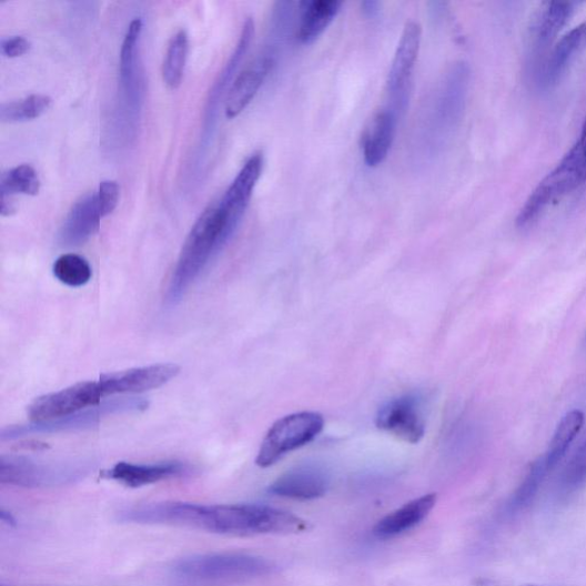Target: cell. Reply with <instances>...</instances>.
I'll use <instances>...</instances> for the list:
<instances>
[{
	"label": "cell",
	"instance_id": "1",
	"mask_svg": "<svg viewBox=\"0 0 586 586\" xmlns=\"http://www.w3.org/2000/svg\"><path fill=\"white\" fill-rule=\"evenodd\" d=\"M119 521L166 525L231 536L299 535L312 525L292 513L265 505H203L163 502L122 511Z\"/></svg>",
	"mask_w": 586,
	"mask_h": 586
},
{
	"label": "cell",
	"instance_id": "2",
	"mask_svg": "<svg viewBox=\"0 0 586 586\" xmlns=\"http://www.w3.org/2000/svg\"><path fill=\"white\" fill-rule=\"evenodd\" d=\"M234 233L218 204L208 208L191 230L181 249L168 290L166 301L175 305L200 276L213 254L222 249Z\"/></svg>",
	"mask_w": 586,
	"mask_h": 586
},
{
	"label": "cell",
	"instance_id": "3",
	"mask_svg": "<svg viewBox=\"0 0 586 586\" xmlns=\"http://www.w3.org/2000/svg\"><path fill=\"white\" fill-rule=\"evenodd\" d=\"M275 570L272 562L261 557L212 554L178 560L171 574L183 586H229L269 576Z\"/></svg>",
	"mask_w": 586,
	"mask_h": 586
},
{
	"label": "cell",
	"instance_id": "4",
	"mask_svg": "<svg viewBox=\"0 0 586 586\" xmlns=\"http://www.w3.org/2000/svg\"><path fill=\"white\" fill-rule=\"evenodd\" d=\"M469 70L466 63H456L434 93L425 115L424 139L435 152L447 142L457 129L466 103Z\"/></svg>",
	"mask_w": 586,
	"mask_h": 586
},
{
	"label": "cell",
	"instance_id": "5",
	"mask_svg": "<svg viewBox=\"0 0 586 586\" xmlns=\"http://www.w3.org/2000/svg\"><path fill=\"white\" fill-rule=\"evenodd\" d=\"M584 183H586V159L574 144L529 195L517 216V226L519 229L532 226L549 206L577 191Z\"/></svg>",
	"mask_w": 586,
	"mask_h": 586
},
{
	"label": "cell",
	"instance_id": "6",
	"mask_svg": "<svg viewBox=\"0 0 586 586\" xmlns=\"http://www.w3.org/2000/svg\"><path fill=\"white\" fill-rule=\"evenodd\" d=\"M324 417L315 412L291 414L276 421L266 433L255 464L267 468L285 455L310 443L323 431Z\"/></svg>",
	"mask_w": 586,
	"mask_h": 586
},
{
	"label": "cell",
	"instance_id": "7",
	"mask_svg": "<svg viewBox=\"0 0 586 586\" xmlns=\"http://www.w3.org/2000/svg\"><path fill=\"white\" fill-rule=\"evenodd\" d=\"M88 472L85 465L49 463L22 456L0 458V483L27 488L57 487L75 483Z\"/></svg>",
	"mask_w": 586,
	"mask_h": 586
},
{
	"label": "cell",
	"instance_id": "8",
	"mask_svg": "<svg viewBox=\"0 0 586 586\" xmlns=\"http://www.w3.org/2000/svg\"><path fill=\"white\" fill-rule=\"evenodd\" d=\"M422 44V27L411 21L403 29L386 82L387 105L400 117L405 112Z\"/></svg>",
	"mask_w": 586,
	"mask_h": 586
},
{
	"label": "cell",
	"instance_id": "9",
	"mask_svg": "<svg viewBox=\"0 0 586 586\" xmlns=\"http://www.w3.org/2000/svg\"><path fill=\"white\" fill-rule=\"evenodd\" d=\"M102 397L99 382H81L36 398L29 407V417L33 423L65 418L101 405Z\"/></svg>",
	"mask_w": 586,
	"mask_h": 586
},
{
	"label": "cell",
	"instance_id": "10",
	"mask_svg": "<svg viewBox=\"0 0 586 586\" xmlns=\"http://www.w3.org/2000/svg\"><path fill=\"white\" fill-rule=\"evenodd\" d=\"M376 426L402 442L418 444L426 431L423 397L405 394L388 401L378 411Z\"/></svg>",
	"mask_w": 586,
	"mask_h": 586
},
{
	"label": "cell",
	"instance_id": "11",
	"mask_svg": "<svg viewBox=\"0 0 586 586\" xmlns=\"http://www.w3.org/2000/svg\"><path fill=\"white\" fill-rule=\"evenodd\" d=\"M146 407H149V402L141 398L114 400L101 403V405L93 407L90 411L81 412L65 418L6 428L2 431V440H12L34 433H53L65 430L84 428L98 424L100 420L105 416L124 412H140L144 411Z\"/></svg>",
	"mask_w": 586,
	"mask_h": 586
},
{
	"label": "cell",
	"instance_id": "12",
	"mask_svg": "<svg viewBox=\"0 0 586 586\" xmlns=\"http://www.w3.org/2000/svg\"><path fill=\"white\" fill-rule=\"evenodd\" d=\"M180 373L179 365L159 363L124 372L102 375L99 385L103 396L141 393L159 388Z\"/></svg>",
	"mask_w": 586,
	"mask_h": 586
},
{
	"label": "cell",
	"instance_id": "13",
	"mask_svg": "<svg viewBox=\"0 0 586 586\" xmlns=\"http://www.w3.org/2000/svg\"><path fill=\"white\" fill-rule=\"evenodd\" d=\"M263 166V154H253L243 165L225 195L218 203V208L225 215L228 225L233 233L236 231L256 183L261 179Z\"/></svg>",
	"mask_w": 586,
	"mask_h": 586
},
{
	"label": "cell",
	"instance_id": "14",
	"mask_svg": "<svg viewBox=\"0 0 586 586\" xmlns=\"http://www.w3.org/2000/svg\"><path fill=\"white\" fill-rule=\"evenodd\" d=\"M586 51V22L572 29L549 52L537 72L540 89L555 88L565 77L572 63Z\"/></svg>",
	"mask_w": 586,
	"mask_h": 586
},
{
	"label": "cell",
	"instance_id": "15",
	"mask_svg": "<svg viewBox=\"0 0 586 586\" xmlns=\"http://www.w3.org/2000/svg\"><path fill=\"white\" fill-rule=\"evenodd\" d=\"M275 63V52L271 50L254 59L252 63L239 73L226 100L225 112L228 119H235L243 112L262 89Z\"/></svg>",
	"mask_w": 586,
	"mask_h": 586
},
{
	"label": "cell",
	"instance_id": "16",
	"mask_svg": "<svg viewBox=\"0 0 586 586\" xmlns=\"http://www.w3.org/2000/svg\"><path fill=\"white\" fill-rule=\"evenodd\" d=\"M189 467L180 462L133 464L121 462L102 473V478L129 488H141L185 475Z\"/></svg>",
	"mask_w": 586,
	"mask_h": 586
},
{
	"label": "cell",
	"instance_id": "17",
	"mask_svg": "<svg viewBox=\"0 0 586 586\" xmlns=\"http://www.w3.org/2000/svg\"><path fill=\"white\" fill-rule=\"evenodd\" d=\"M327 474L317 466H300L280 476L269 488V493L296 501H312L325 495L329 488Z\"/></svg>",
	"mask_w": 586,
	"mask_h": 586
},
{
	"label": "cell",
	"instance_id": "18",
	"mask_svg": "<svg viewBox=\"0 0 586 586\" xmlns=\"http://www.w3.org/2000/svg\"><path fill=\"white\" fill-rule=\"evenodd\" d=\"M400 115L385 107L374 115L362 135V153L366 165L377 168L387 159L395 139Z\"/></svg>",
	"mask_w": 586,
	"mask_h": 586
},
{
	"label": "cell",
	"instance_id": "19",
	"mask_svg": "<svg viewBox=\"0 0 586 586\" xmlns=\"http://www.w3.org/2000/svg\"><path fill=\"white\" fill-rule=\"evenodd\" d=\"M101 210L97 193L89 194L72 205L59 233V243L65 247L80 246L100 229Z\"/></svg>",
	"mask_w": 586,
	"mask_h": 586
},
{
	"label": "cell",
	"instance_id": "20",
	"mask_svg": "<svg viewBox=\"0 0 586 586\" xmlns=\"http://www.w3.org/2000/svg\"><path fill=\"white\" fill-rule=\"evenodd\" d=\"M575 7L570 2H549L540 8L529 28V47L536 57L557 40L573 17Z\"/></svg>",
	"mask_w": 586,
	"mask_h": 586
},
{
	"label": "cell",
	"instance_id": "21",
	"mask_svg": "<svg viewBox=\"0 0 586 586\" xmlns=\"http://www.w3.org/2000/svg\"><path fill=\"white\" fill-rule=\"evenodd\" d=\"M436 501V494H427L408 502L380 521L373 529L374 536L391 539L416 528L430 516Z\"/></svg>",
	"mask_w": 586,
	"mask_h": 586
},
{
	"label": "cell",
	"instance_id": "22",
	"mask_svg": "<svg viewBox=\"0 0 586 586\" xmlns=\"http://www.w3.org/2000/svg\"><path fill=\"white\" fill-rule=\"evenodd\" d=\"M343 7L339 0H306L301 3V17L297 28V40L310 46L320 39L332 24Z\"/></svg>",
	"mask_w": 586,
	"mask_h": 586
},
{
	"label": "cell",
	"instance_id": "23",
	"mask_svg": "<svg viewBox=\"0 0 586 586\" xmlns=\"http://www.w3.org/2000/svg\"><path fill=\"white\" fill-rule=\"evenodd\" d=\"M585 423V416L580 411H572L566 414L558 424L552 443L542 456L547 469L552 472L566 456Z\"/></svg>",
	"mask_w": 586,
	"mask_h": 586
},
{
	"label": "cell",
	"instance_id": "24",
	"mask_svg": "<svg viewBox=\"0 0 586 586\" xmlns=\"http://www.w3.org/2000/svg\"><path fill=\"white\" fill-rule=\"evenodd\" d=\"M142 31V21L134 19L128 29L121 49L120 77L121 87L127 100L137 98V49Z\"/></svg>",
	"mask_w": 586,
	"mask_h": 586
},
{
	"label": "cell",
	"instance_id": "25",
	"mask_svg": "<svg viewBox=\"0 0 586 586\" xmlns=\"http://www.w3.org/2000/svg\"><path fill=\"white\" fill-rule=\"evenodd\" d=\"M190 41L185 30L178 31L171 39L163 62V80L175 90L180 87L189 58Z\"/></svg>",
	"mask_w": 586,
	"mask_h": 586
},
{
	"label": "cell",
	"instance_id": "26",
	"mask_svg": "<svg viewBox=\"0 0 586 586\" xmlns=\"http://www.w3.org/2000/svg\"><path fill=\"white\" fill-rule=\"evenodd\" d=\"M52 99L43 94H31L27 98L0 105V120L3 123H22L41 118L48 112Z\"/></svg>",
	"mask_w": 586,
	"mask_h": 586
},
{
	"label": "cell",
	"instance_id": "27",
	"mask_svg": "<svg viewBox=\"0 0 586 586\" xmlns=\"http://www.w3.org/2000/svg\"><path fill=\"white\" fill-rule=\"evenodd\" d=\"M41 180L37 171L28 164L19 165L3 174L0 193L13 198L16 194L34 196L40 193Z\"/></svg>",
	"mask_w": 586,
	"mask_h": 586
},
{
	"label": "cell",
	"instance_id": "28",
	"mask_svg": "<svg viewBox=\"0 0 586 586\" xmlns=\"http://www.w3.org/2000/svg\"><path fill=\"white\" fill-rule=\"evenodd\" d=\"M53 274L62 284L80 287L90 282L92 269L82 255L65 253L55 261Z\"/></svg>",
	"mask_w": 586,
	"mask_h": 586
},
{
	"label": "cell",
	"instance_id": "29",
	"mask_svg": "<svg viewBox=\"0 0 586 586\" xmlns=\"http://www.w3.org/2000/svg\"><path fill=\"white\" fill-rule=\"evenodd\" d=\"M549 471L547 469L543 458L539 457L532 464L524 482L518 487L516 493L512 495V498L508 503V508L511 511H518L529 505V503L538 493Z\"/></svg>",
	"mask_w": 586,
	"mask_h": 586
},
{
	"label": "cell",
	"instance_id": "30",
	"mask_svg": "<svg viewBox=\"0 0 586 586\" xmlns=\"http://www.w3.org/2000/svg\"><path fill=\"white\" fill-rule=\"evenodd\" d=\"M586 485V442L579 447L566 466L560 488L566 494L574 493Z\"/></svg>",
	"mask_w": 586,
	"mask_h": 586
},
{
	"label": "cell",
	"instance_id": "31",
	"mask_svg": "<svg viewBox=\"0 0 586 586\" xmlns=\"http://www.w3.org/2000/svg\"><path fill=\"white\" fill-rule=\"evenodd\" d=\"M102 216L112 213L120 201V186L117 181L105 180L100 183L97 193Z\"/></svg>",
	"mask_w": 586,
	"mask_h": 586
},
{
	"label": "cell",
	"instance_id": "32",
	"mask_svg": "<svg viewBox=\"0 0 586 586\" xmlns=\"http://www.w3.org/2000/svg\"><path fill=\"white\" fill-rule=\"evenodd\" d=\"M30 48V42L22 36L10 37V39L3 40L2 44H0L3 55L9 59L24 55L29 52Z\"/></svg>",
	"mask_w": 586,
	"mask_h": 586
},
{
	"label": "cell",
	"instance_id": "33",
	"mask_svg": "<svg viewBox=\"0 0 586 586\" xmlns=\"http://www.w3.org/2000/svg\"><path fill=\"white\" fill-rule=\"evenodd\" d=\"M361 9L363 14L368 19H375L381 13V4L378 2H374V0H368V2H363L361 4Z\"/></svg>",
	"mask_w": 586,
	"mask_h": 586
},
{
	"label": "cell",
	"instance_id": "34",
	"mask_svg": "<svg viewBox=\"0 0 586 586\" xmlns=\"http://www.w3.org/2000/svg\"><path fill=\"white\" fill-rule=\"evenodd\" d=\"M17 212V206L13 201V198L4 196L0 198V213L3 216H10Z\"/></svg>",
	"mask_w": 586,
	"mask_h": 586
},
{
	"label": "cell",
	"instance_id": "35",
	"mask_svg": "<svg viewBox=\"0 0 586 586\" xmlns=\"http://www.w3.org/2000/svg\"><path fill=\"white\" fill-rule=\"evenodd\" d=\"M575 144L577 145V149L580 151V153L586 159V120L583 124L579 139Z\"/></svg>",
	"mask_w": 586,
	"mask_h": 586
},
{
	"label": "cell",
	"instance_id": "36",
	"mask_svg": "<svg viewBox=\"0 0 586 586\" xmlns=\"http://www.w3.org/2000/svg\"><path fill=\"white\" fill-rule=\"evenodd\" d=\"M0 518H2V522L9 526L16 525V519L13 518L11 513L6 511L4 508L0 509Z\"/></svg>",
	"mask_w": 586,
	"mask_h": 586
},
{
	"label": "cell",
	"instance_id": "37",
	"mask_svg": "<svg viewBox=\"0 0 586 586\" xmlns=\"http://www.w3.org/2000/svg\"><path fill=\"white\" fill-rule=\"evenodd\" d=\"M0 586H7V585L2 584V585H0Z\"/></svg>",
	"mask_w": 586,
	"mask_h": 586
},
{
	"label": "cell",
	"instance_id": "38",
	"mask_svg": "<svg viewBox=\"0 0 586 586\" xmlns=\"http://www.w3.org/2000/svg\"><path fill=\"white\" fill-rule=\"evenodd\" d=\"M529 586H537V585H529Z\"/></svg>",
	"mask_w": 586,
	"mask_h": 586
}]
</instances>
